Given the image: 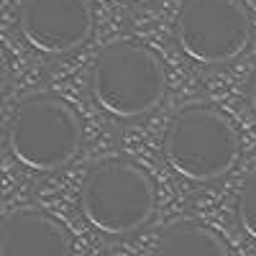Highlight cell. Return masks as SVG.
I'll use <instances>...</instances> for the list:
<instances>
[{"label": "cell", "instance_id": "cell-1", "mask_svg": "<svg viewBox=\"0 0 256 256\" xmlns=\"http://www.w3.org/2000/svg\"><path fill=\"white\" fill-rule=\"evenodd\" d=\"M80 208L92 228L123 236L154 216L156 187L141 164L123 154H108L84 169Z\"/></svg>", "mask_w": 256, "mask_h": 256}, {"label": "cell", "instance_id": "cell-2", "mask_svg": "<svg viewBox=\"0 0 256 256\" xmlns=\"http://www.w3.org/2000/svg\"><path fill=\"white\" fill-rule=\"evenodd\" d=\"M164 159L190 182H212L230 172L238 159V134L233 120L210 102L180 108L164 131Z\"/></svg>", "mask_w": 256, "mask_h": 256}, {"label": "cell", "instance_id": "cell-3", "mask_svg": "<svg viewBox=\"0 0 256 256\" xmlns=\"http://www.w3.org/2000/svg\"><path fill=\"white\" fill-rule=\"evenodd\" d=\"M90 92L95 102L113 118H141L164 100V64L138 41H113L92 64Z\"/></svg>", "mask_w": 256, "mask_h": 256}, {"label": "cell", "instance_id": "cell-4", "mask_svg": "<svg viewBox=\"0 0 256 256\" xmlns=\"http://www.w3.org/2000/svg\"><path fill=\"white\" fill-rule=\"evenodd\" d=\"M10 154L31 172H56L82 146V123L59 95L31 92L20 98L8 126Z\"/></svg>", "mask_w": 256, "mask_h": 256}, {"label": "cell", "instance_id": "cell-5", "mask_svg": "<svg viewBox=\"0 0 256 256\" xmlns=\"http://www.w3.org/2000/svg\"><path fill=\"white\" fill-rule=\"evenodd\" d=\"M174 38L192 62L226 64L246 52L251 18L241 0H182Z\"/></svg>", "mask_w": 256, "mask_h": 256}, {"label": "cell", "instance_id": "cell-6", "mask_svg": "<svg viewBox=\"0 0 256 256\" xmlns=\"http://www.w3.org/2000/svg\"><path fill=\"white\" fill-rule=\"evenodd\" d=\"M18 31L41 54H70L95 31L92 0H20Z\"/></svg>", "mask_w": 256, "mask_h": 256}, {"label": "cell", "instance_id": "cell-7", "mask_svg": "<svg viewBox=\"0 0 256 256\" xmlns=\"http://www.w3.org/2000/svg\"><path fill=\"white\" fill-rule=\"evenodd\" d=\"M0 256H72V236L49 212L16 208L0 223Z\"/></svg>", "mask_w": 256, "mask_h": 256}, {"label": "cell", "instance_id": "cell-8", "mask_svg": "<svg viewBox=\"0 0 256 256\" xmlns=\"http://www.w3.org/2000/svg\"><path fill=\"white\" fill-rule=\"evenodd\" d=\"M154 256H228V246L210 226L184 218L162 230Z\"/></svg>", "mask_w": 256, "mask_h": 256}, {"label": "cell", "instance_id": "cell-9", "mask_svg": "<svg viewBox=\"0 0 256 256\" xmlns=\"http://www.w3.org/2000/svg\"><path fill=\"white\" fill-rule=\"evenodd\" d=\"M236 218L241 230L251 241H256V172L244 180L236 195Z\"/></svg>", "mask_w": 256, "mask_h": 256}, {"label": "cell", "instance_id": "cell-10", "mask_svg": "<svg viewBox=\"0 0 256 256\" xmlns=\"http://www.w3.org/2000/svg\"><path fill=\"white\" fill-rule=\"evenodd\" d=\"M248 105H251V110L256 113V67H254L251 80H248Z\"/></svg>", "mask_w": 256, "mask_h": 256}, {"label": "cell", "instance_id": "cell-11", "mask_svg": "<svg viewBox=\"0 0 256 256\" xmlns=\"http://www.w3.org/2000/svg\"><path fill=\"white\" fill-rule=\"evenodd\" d=\"M134 3H146V0H134Z\"/></svg>", "mask_w": 256, "mask_h": 256}]
</instances>
